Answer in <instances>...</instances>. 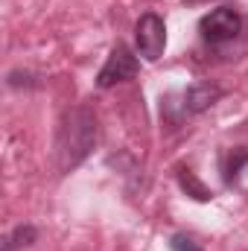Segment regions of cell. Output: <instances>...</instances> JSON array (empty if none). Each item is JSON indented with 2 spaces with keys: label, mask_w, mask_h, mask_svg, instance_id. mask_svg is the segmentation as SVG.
Masks as SVG:
<instances>
[{
  "label": "cell",
  "mask_w": 248,
  "mask_h": 251,
  "mask_svg": "<svg viewBox=\"0 0 248 251\" xmlns=\"http://www.w3.org/2000/svg\"><path fill=\"white\" fill-rule=\"evenodd\" d=\"M97 143V114L91 108H70L64 111L56 131V164L62 173L79 167Z\"/></svg>",
  "instance_id": "obj_1"
},
{
  "label": "cell",
  "mask_w": 248,
  "mask_h": 251,
  "mask_svg": "<svg viewBox=\"0 0 248 251\" xmlns=\"http://www.w3.org/2000/svg\"><path fill=\"white\" fill-rule=\"evenodd\" d=\"M198 32L207 44H228L243 32V15L234 6H216L198 21Z\"/></svg>",
  "instance_id": "obj_2"
},
{
  "label": "cell",
  "mask_w": 248,
  "mask_h": 251,
  "mask_svg": "<svg viewBox=\"0 0 248 251\" xmlns=\"http://www.w3.org/2000/svg\"><path fill=\"white\" fill-rule=\"evenodd\" d=\"M134 44H137V53L146 59V62H158L164 56V47H167V26L164 21L155 15V12H146L140 15L137 26H134Z\"/></svg>",
  "instance_id": "obj_3"
},
{
  "label": "cell",
  "mask_w": 248,
  "mask_h": 251,
  "mask_svg": "<svg viewBox=\"0 0 248 251\" xmlns=\"http://www.w3.org/2000/svg\"><path fill=\"white\" fill-rule=\"evenodd\" d=\"M137 56L125 47V44H117L114 50H111V56H108V62L102 64V70L97 73V88H114L117 82H125V79H131L134 73H137Z\"/></svg>",
  "instance_id": "obj_4"
},
{
  "label": "cell",
  "mask_w": 248,
  "mask_h": 251,
  "mask_svg": "<svg viewBox=\"0 0 248 251\" xmlns=\"http://www.w3.org/2000/svg\"><path fill=\"white\" fill-rule=\"evenodd\" d=\"M222 88L219 85H213V82H196V85H190L184 91V97H181V114H201V111H207L213 102H219L222 100Z\"/></svg>",
  "instance_id": "obj_5"
},
{
  "label": "cell",
  "mask_w": 248,
  "mask_h": 251,
  "mask_svg": "<svg viewBox=\"0 0 248 251\" xmlns=\"http://www.w3.org/2000/svg\"><path fill=\"white\" fill-rule=\"evenodd\" d=\"M246 164H248V146L228 149V152L222 155V178H225V184H234L237 176H240V170H243Z\"/></svg>",
  "instance_id": "obj_6"
},
{
  "label": "cell",
  "mask_w": 248,
  "mask_h": 251,
  "mask_svg": "<svg viewBox=\"0 0 248 251\" xmlns=\"http://www.w3.org/2000/svg\"><path fill=\"white\" fill-rule=\"evenodd\" d=\"M178 184L184 187L187 196H193V199H198V201H210V199H213V193L204 187V184L193 176V170H187V167H178Z\"/></svg>",
  "instance_id": "obj_7"
},
{
  "label": "cell",
  "mask_w": 248,
  "mask_h": 251,
  "mask_svg": "<svg viewBox=\"0 0 248 251\" xmlns=\"http://www.w3.org/2000/svg\"><path fill=\"white\" fill-rule=\"evenodd\" d=\"M35 237H38V231H35L32 225H18V228L3 240V251H15V249H21V246H29V243H35Z\"/></svg>",
  "instance_id": "obj_8"
},
{
  "label": "cell",
  "mask_w": 248,
  "mask_h": 251,
  "mask_svg": "<svg viewBox=\"0 0 248 251\" xmlns=\"http://www.w3.org/2000/svg\"><path fill=\"white\" fill-rule=\"evenodd\" d=\"M173 251H204L198 243H193L187 234H175L173 237Z\"/></svg>",
  "instance_id": "obj_9"
}]
</instances>
